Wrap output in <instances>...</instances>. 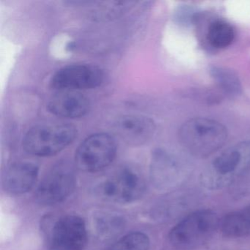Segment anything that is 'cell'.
I'll use <instances>...</instances> for the list:
<instances>
[{
    "mask_svg": "<svg viewBox=\"0 0 250 250\" xmlns=\"http://www.w3.org/2000/svg\"><path fill=\"white\" fill-rule=\"evenodd\" d=\"M153 174L154 179L159 184H165L167 183L168 184L171 180L175 179L174 177L176 175V167L167 155L159 152L155 156Z\"/></svg>",
    "mask_w": 250,
    "mask_h": 250,
    "instance_id": "cell-16",
    "label": "cell"
},
{
    "mask_svg": "<svg viewBox=\"0 0 250 250\" xmlns=\"http://www.w3.org/2000/svg\"><path fill=\"white\" fill-rule=\"evenodd\" d=\"M220 220L214 212H194L175 225L169 232L171 244L177 249L191 250L207 243L219 228Z\"/></svg>",
    "mask_w": 250,
    "mask_h": 250,
    "instance_id": "cell-3",
    "label": "cell"
},
{
    "mask_svg": "<svg viewBox=\"0 0 250 250\" xmlns=\"http://www.w3.org/2000/svg\"><path fill=\"white\" fill-rule=\"evenodd\" d=\"M150 240L140 232H131L120 239L110 250H148Z\"/></svg>",
    "mask_w": 250,
    "mask_h": 250,
    "instance_id": "cell-17",
    "label": "cell"
},
{
    "mask_svg": "<svg viewBox=\"0 0 250 250\" xmlns=\"http://www.w3.org/2000/svg\"><path fill=\"white\" fill-rule=\"evenodd\" d=\"M87 240L85 222L75 215L58 219L49 234V250H83Z\"/></svg>",
    "mask_w": 250,
    "mask_h": 250,
    "instance_id": "cell-8",
    "label": "cell"
},
{
    "mask_svg": "<svg viewBox=\"0 0 250 250\" xmlns=\"http://www.w3.org/2000/svg\"><path fill=\"white\" fill-rule=\"evenodd\" d=\"M39 167L31 162L14 164L5 174L3 187L8 192L24 194L31 190L39 177Z\"/></svg>",
    "mask_w": 250,
    "mask_h": 250,
    "instance_id": "cell-12",
    "label": "cell"
},
{
    "mask_svg": "<svg viewBox=\"0 0 250 250\" xmlns=\"http://www.w3.org/2000/svg\"><path fill=\"white\" fill-rule=\"evenodd\" d=\"M250 165V142L238 143L214 159L211 172L203 177V184L213 188L223 187Z\"/></svg>",
    "mask_w": 250,
    "mask_h": 250,
    "instance_id": "cell-5",
    "label": "cell"
},
{
    "mask_svg": "<svg viewBox=\"0 0 250 250\" xmlns=\"http://www.w3.org/2000/svg\"><path fill=\"white\" fill-rule=\"evenodd\" d=\"M104 81V73L96 65L75 64L62 67L52 75L50 87L56 91L96 88Z\"/></svg>",
    "mask_w": 250,
    "mask_h": 250,
    "instance_id": "cell-6",
    "label": "cell"
},
{
    "mask_svg": "<svg viewBox=\"0 0 250 250\" xmlns=\"http://www.w3.org/2000/svg\"><path fill=\"white\" fill-rule=\"evenodd\" d=\"M114 129L115 134L128 144L140 146L153 138L156 125L153 120L147 117L127 115L117 120Z\"/></svg>",
    "mask_w": 250,
    "mask_h": 250,
    "instance_id": "cell-10",
    "label": "cell"
},
{
    "mask_svg": "<svg viewBox=\"0 0 250 250\" xmlns=\"http://www.w3.org/2000/svg\"><path fill=\"white\" fill-rule=\"evenodd\" d=\"M235 31L232 26L223 21H213L208 29L207 40L216 49L228 47L233 42Z\"/></svg>",
    "mask_w": 250,
    "mask_h": 250,
    "instance_id": "cell-15",
    "label": "cell"
},
{
    "mask_svg": "<svg viewBox=\"0 0 250 250\" xmlns=\"http://www.w3.org/2000/svg\"><path fill=\"white\" fill-rule=\"evenodd\" d=\"M210 75L221 90L229 96L241 94L242 86L236 73L225 67L213 65L209 70Z\"/></svg>",
    "mask_w": 250,
    "mask_h": 250,
    "instance_id": "cell-14",
    "label": "cell"
},
{
    "mask_svg": "<svg viewBox=\"0 0 250 250\" xmlns=\"http://www.w3.org/2000/svg\"><path fill=\"white\" fill-rule=\"evenodd\" d=\"M117 154L115 139L106 133H97L84 139L75 155V163L80 170L98 172L112 163Z\"/></svg>",
    "mask_w": 250,
    "mask_h": 250,
    "instance_id": "cell-4",
    "label": "cell"
},
{
    "mask_svg": "<svg viewBox=\"0 0 250 250\" xmlns=\"http://www.w3.org/2000/svg\"><path fill=\"white\" fill-rule=\"evenodd\" d=\"M90 108L88 98L79 91H57L47 103V109L51 114L68 119L84 116Z\"/></svg>",
    "mask_w": 250,
    "mask_h": 250,
    "instance_id": "cell-11",
    "label": "cell"
},
{
    "mask_svg": "<svg viewBox=\"0 0 250 250\" xmlns=\"http://www.w3.org/2000/svg\"><path fill=\"white\" fill-rule=\"evenodd\" d=\"M74 169L66 162L55 165L46 174L38 187L37 201L44 206H51L63 201L75 188Z\"/></svg>",
    "mask_w": 250,
    "mask_h": 250,
    "instance_id": "cell-7",
    "label": "cell"
},
{
    "mask_svg": "<svg viewBox=\"0 0 250 250\" xmlns=\"http://www.w3.org/2000/svg\"><path fill=\"white\" fill-rule=\"evenodd\" d=\"M77 128L65 123H48L34 125L23 138V147L29 154L46 157L58 154L77 137Z\"/></svg>",
    "mask_w": 250,
    "mask_h": 250,
    "instance_id": "cell-1",
    "label": "cell"
},
{
    "mask_svg": "<svg viewBox=\"0 0 250 250\" xmlns=\"http://www.w3.org/2000/svg\"><path fill=\"white\" fill-rule=\"evenodd\" d=\"M145 184L138 173L125 168L106 180L102 187V192L108 200L118 203H131L140 198Z\"/></svg>",
    "mask_w": 250,
    "mask_h": 250,
    "instance_id": "cell-9",
    "label": "cell"
},
{
    "mask_svg": "<svg viewBox=\"0 0 250 250\" xmlns=\"http://www.w3.org/2000/svg\"><path fill=\"white\" fill-rule=\"evenodd\" d=\"M181 143L190 153L204 157L224 146L228 131L225 125L213 120L194 118L186 121L179 130Z\"/></svg>",
    "mask_w": 250,
    "mask_h": 250,
    "instance_id": "cell-2",
    "label": "cell"
},
{
    "mask_svg": "<svg viewBox=\"0 0 250 250\" xmlns=\"http://www.w3.org/2000/svg\"><path fill=\"white\" fill-rule=\"evenodd\" d=\"M219 228L222 233L229 238L250 235V206L224 216L220 220Z\"/></svg>",
    "mask_w": 250,
    "mask_h": 250,
    "instance_id": "cell-13",
    "label": "cell"
}]
</instances>
